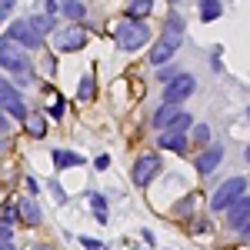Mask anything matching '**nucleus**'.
Masks as SVG:
<instances>
[{"label": "nucleus", "instance_id": "obj_24", "mask_svg": "<svg viewBox=\"0 0 250 250\" xmlns=\"http://www.w3.org/2000/svg\"><path fill=\"white\" fill-rule=\"evenodd\" d=\"M27 130H30V137H43L47 134V120L43 117H30L27 120Z\"/></svg>", "mask_w": 250, "mask_h": 250}, {"label": "nucleus", "instance_id": "obj_36", "mask_svg": "<svg viewBox=\"0 0 250 250\" xmlns=\"http://www.w3.org/2000/svg\"><path fill=\"white\" fill-rule=\"evenodd\" d=\"M170 3H177V0H170Z\"/></svg>", "mask_w": 250, "mask_h": 250}, {"label": "nucleus", "instance_id": "obj_35", "mask_svg": "<svg viewBox=\"0 0 250 250\" xmlns=\"http://www.w3.org/2000/svg\"><path fill=\"white\" fill-rule=\"evenodd\" d=\"M247 117H250V107H247Z\"/></svg>", "mask_w": 250, "mask_h": 250}, {"label": "nucleus", "instance_id": "obj_28", "mask_svg": "<svg viewBox=\"0 0 250 250\" xmlns=\"http://www.w3.org/2000/svg\"><path fill=\"white\" fill-rule=\"evenodd\" d=\"M80 244H83V250H107L100 240H94V237H80Z\"/></svg>", "mask_w": 250, "mask_h": 250}, {"label": "nucleus", "instance_id": "obj_12", "mask_svg": "<svg viewBox=\"0 0 250 250\" xmlns=\"http://www.w3.org/2000/svg\"><path fill=\"white\" fill-rule=\"evenodd\" d=\"M220 160H224V150H220V147H207L204 154L197 157V173L204 177V173L217 170V167H220Z\"/></svg>", "mask_w": 250, "mask_h": 250}, {"label": "nucleus", "instance_id": "obj_17", "mask_svg": "<svg viewBox=\"0 0 250 250\" xmlns=\"http://www.w3.org/2000/svg\"><path fill=\"white\" fill-rule=\"evenodd\" d=\"M150 10H154V0H134L127 14H130L134 20H144V17H150Z\"/></svg>", "mask_w": 250, "mask_h": 250}, {"label": "nucleus", "instance_id": "obj_8", "mask_svg": "<svg viewBox=\"0 0 250 250\" xmlns=\"http://www.w3.org/2000/svg\"><path fill=\"white\" fill-rule=\"evenodd\" d=\"M57 50L60 54H67V50H83V43H87V30L83 27H67V30H57Z\"/></svg>", "mask_w": 250, "mask_h": 250}, {"label": "nucleus", "instance_id": "obj_34", "mask_svg": "<svg viewBox=\"0 0 250 250\" xmlns=\"http://www.w3.org/2000/svg\"><path fill=\"white\" fill-rule=\"evenodd\" d=\"M34 250H54V247H34Z\"/></svg>", "mask_w": 250, "mask_h": 250}, {"label": "nucleus", "instance_id": "obj_27", "mask_svg": "<svg viewBox=\"0 0 250 250\" xmlns=\"http://www.w3.org/2000/svg\"><path fill=\"white\" fill-rule=\"evenodd\" d=\"M157 77L164 80V83H170V80L180 77V70H177V67H160V74H157Z\"/></svg>", "mask_w": 250, "mask_h": 250}, {"label": "nucleus", "instance_id": "obj_14", "mask_svg": "<svg viewBox=\"0 0 250 250\" xmlns=\"http://www.w3.org/2000/svg\"><path fill=\"white\" fill-rule=\"evenodd\" d=\"M197 10H200V20L204 23H213V20H220V14H224V3L220 0H200Z\"/></svg>", "mask_w": 250, "mask_h": 250}, {"label": "nucleus", "instance_id": "obj_11", "mask_svg": "<svg viewBox=\"0 0 250 250\" xmlns=\"http://www.w3.org/2000/svg\"><path fill=\"white\" fill-rule=\"evenodd\" d=\"M247 220H250V197H240L230 210H227V224H230L233 230H240Z\"/></svg>", "mask_w": 250, "mask_h": 250}, {"label": "nucleus", "instance_id": "obj_7", "mask_svg": "<svg viewBox=\"0 0 250 250\" xmlns=\"http://www.w3.org/2000/svg\"><path fill=\"white\" fill-rule=\"evenodd\" d=\"M177 47H180V37H177V34H164V37L154 43V50H150V63H154V67H164V63L177 54Z\"/></svg>", "mask_w": 250, "mask_h": 250}, {"label": "nucleus", "instance_id": "obj_3", "mask_svg": "<svg viewBox=\"0 0 250 250\" xmlns=\"http://www.w3.org/2000/svg\"><path fill=\"white\" fill-rule=\"evenodd\" d=\"M3 37L14 40L17 47H23V50H40V47H43V37L34 30V23H30V20H14V27H7V34H3Z\"/></svg>", "mask_w": 250, "mask_h": 250}, {"label": "nucleus", "instance_id": "obj_10", "mask_svg": "<svg viewBox=\"0 0 250 250\" xmlns=\"http://www.w3.org/2000/svg\"><path fill=\"white\" fill-rule=\"evenodd\" d=\"M180 114H184V110H180V104H164V107L154 114V120H150V124H154V130H170V124Z\"/></svg>", "mask_w": 250, "mask_h": 250}, {"label": "nucleus", "instance_id": "obj_13", "mask_svg": "<svg viewBox=\"0 0 250 250\" xmlns=\"http://www.w3.org/2000/svg\"><path fill=\"white\" fill-rule=\"evenodd\" d=\"M17 210H20V217H23L27 224H40V220H43V213H40V207H37V200H34V197L17 200Z\"/></svg>", "mask_w": 250, "mask_h": 250}, {"label": "nucleus", "instance_id": "obj_9", "mask_svg": "<svg viewBox=\"0 0 250 250\" xmlns=\"http://www.w3.org/2000/svg\"><path fill=\"white\" fill-rule=\"evenodd\" d=\"M0 94H3V114H7V117L14 114L17 120H23V124L30 120V114H27V107L20 104V94H14V87H10L7 80L0 83Z\"/></svg>", "mask_w": 250, "mask_h": 250}, {"label": "nucleus", "instance_id": "obj_16", "mask_svg": "<svg viewBox=\"0 0 250 250\" xmlns=\"http://www.w3.org/2000/svg\"><path fill=\"white\" fill-rule=\"evenodd\" d=\"M160 147L164 150H173V154H184L187 150V140L180 134H160Z\"/></svg>", "mask_w": 250, "mask_h": 250}, {"label": "nucleus", "instance_id": "obj_25", "mask_svg": "<svg viewBox=\"0 0 250 250\" xmlns=\"http://www.w3.org/2000/svg\"><path fill=\"white\" fill-rule=\"evenodd\" d=\"M0 250H14V230L0 227Z\"/></svg>", "mask_w": 250, "mask_h": 250}, {"label": "nucleus", "instance_id": "obj_1", "mask_svg": "<svg viewBox=\"0 0 250 250\" xmlns=\"http://www.w3.org/2000/svg\"><path fill=\"white\" fill-rule=\"evenodd\" d=\"M114 37H117V47H120V50H140V47L150 40V27H147L144 20L127 17L114 27Z\"/></svg>", "mask_w": 250, "mask_h": 250}, {"label": "nucleus", "instance_id": "obj_4", "mask_svg": "<svg viewBox=\"0 0 250 250\" xmlns=\"http://www.w3.org/2000/svg\"><path fill=\"white\" fill-rule=\"evenodd\" d=\"M0 63H3L7 74H20L23 80L30 77V63H27V57L17 54V50H14V40H7V37H3V43H0Z\"/></svg>", "mask_w": 250, "mask_h": 250}, {"label": "nucleus", "instance_id": "obj_20", "mask_svg": "<svg viewBox=\"0 0 250 250\" xmlns=\"http://www.w3.org/2000/svg\"><path fill=\"white\" fill-rule=\"evenodd\" d=\"M60 10H63V14H67L70 20H83V14H87L80 0H63V3H60Z\"/></svg>", "mask_w": 250, "mask_h": 250}, {"label": "nucleus", "instance_id": "obj_18", "mask_svg": "<svg viewBox=\"0 0 250 250\" xmlns=\"http://www.w3.org/2000/svg\"><path fill=\"white\" fill-rule=\"evenodd\" d=\"M90 210L100 224H107V200H104V193H90Z\"/></svg>", "mask_w": 250, "mask_h": 250}, {"label": "nucleus", "instance_id": "obj_5", "mask_svg": "<svg viewBox=\"0 0 250 250\" xmlns=\"http://www.w3.org/2000/svg\"><path fill=\"white\" fill-rule=\"evenodd\" d=\"M157 170H160V157H157V154H144V157H137L130 180H134L137 187H147V184L154 180V173H157Z\"/></svg>", "mask_w": 250, "mask_h": 250}, {"label": "nucleus", "instance_id": "obj_30", "mask_svg": "<svg viewBox=\"0 0 250 250\" xmlns=\"http://www.w3.org/2000/svg\"><path fill=\"white\" fill-rule=\"evenodd\" d=\"M50 190H54V197H57V200H67V193L60 190V184H57V180H54V184H50Z\"/></svg>", "mask_w": 250, "mask_h": 250}, {"label": "nucleus", "instance_id": "obj_15", "mask_svg": "<svg viewBox=\"0 0 250 250\" xmlns=\"http://www.w3.org/2000/svg\"><path fill=\"white\" fill-rule=\"evenodd\" d=\"M54 164H57L60 170H63V167H80V164H83V157L74 154V150H54Z\"/></svg>", "mask_w": 250, "mask_h": 250}, {"label": "nucleus", "instance_id": "obj_23", "mask_svg": "<svg viewBox=\"0 0 250 250\" xmlns=\"http://www.w3.org/2000/svg\"><path fill=\"white\" fill-rule=\"evenodd\" d=\"M164 34H177V37H184V17H180V14H170V17H167V27H164Z\"/></svg>", "mask_w": 250, "mask_h": 250}, {"label": "nucleus", "instance_id": "obj_33", "mask_svg": "<svg viewBox=\"0 0 250 250\" xmlns=\"http://www.w3.org/2000/svg\"><path fill=\"white\" fill-rule=\"evenodd\" d=\"M244 160H247V164H250V144H247V150H244Z\"/></svg>", "mask_w": 250, "mask_h": 250}, {"label": "nucleus", "instance_id": "obj_2", "mask_svg": "<svg viewBox=\"0 0 250 250\" xmlns=\"http://www.w3.org/2000/svg\"><path fill=\"white\" fill-rule=\"evenodd\" d=\"M240 197H247V180H244V177H230V180H224V184L213 190V197H210V210H213V213L230 210V207L237 204V200H240Z\"/></svg>", "mask_w": 250, "mask_h": 250}, {"label": "nucleus", "instance_id": "obj_19", "mask_svg": "<svg viewBox=\"0 0 250 250\" xmlns=\"http://www.w3.org/2000/svg\"><path fill=\"white\" fill-rule=\"evenodd\" d=\"M94 90H97V80H94V74H83V77H80L77 100H90V97H94Z\"/></svg>", "mask_w": 250, "mask_h": 250}, {"label": "nucleus", "instance_id": "obj_6", "mask_svg": "<svg viewBox=\"0 0 250 250\" xmlns=\"http://www.w3.org/2000/svg\"><path fill=\"white\" fill-rule=\"evenodd\" d=\"M197 90V80L190 74H180L177 80L167 83V90H164V104H180V100H187V97Z\"/></svg>", "mask_w": 250, "mask_h": 250}, {"label": "nucleus", "instance_id": "obj_21", "mask_svg": "<svg viewBox=\"0 0 250 250\" xmlns=\"http://www.w3.org/2000/svg\"><path fill=\"white\" fill-rule=\"evenodd\" d=\"M30 23H34V30H37L40 37H43V34H50V30L57 27V20L50 17V14H43V17H30Z\"/></svg>", "mask_w": 250, "mask_h": 250}, {"label": "nucleus", "instance_id": "obj_31", "mask_svg": "<svg viewBox=\"0 0 250 250\" xmlns=\"http://www.w3.org/2000/svg\"><path fill=\"white\" fill-rule=\"evenodd\" d=\"M94 164H97V170H107V167H110V157H97Z\"/></svg>", "mask_w": 250, "mask_h": 250}, {"label": "nucleus", "instance_id": "obj_32", "mask_svg": "<svg viewBox=\"0 0 250 250\" xmlns=\"http://www.w3.org/2000/svg\"><path fill=\"white\" fill-rule=\"evenodd\" d=\"M240 237H244V240H250V220L244 224V227H240Z\"/></svg>", "mask_w": 250, "mask_h": 250}, {"label": "nucleus", "instance_id": "obj_22", "mask_svg": "<svg viewBox=\"0 0 250 250\" xmlns=\"http://www.w3.org/2000/svg\"><path fill=\"white\" fill-rule=\"evenodd\" d=\"M190 127H193V117H190V114H180V117L170 124V134H180V137H184Z\"/></svg>", "mask_w": 250, "mask_h": 250}, {"label": "nucleus", "instance_id": "obj_26", "mask_svg": "<svg viewBox=\"0 0 250 250\" xmlns=\"http://www.w3.org/2000/svg\"><path fill=\"white\" fill-rule=\"evenodd\" d=\"M193 140H197V144H210V127H207V124L193 127Z\"/></svg>", "mask_w": 250, "mask_h": 250}, {"label": "nucleus", "instance_id": "obj_29", "mask_svg": "<svg viewBox=\"0 0 250 250\" xmlns=\"http://www.w3.org/2000/svg\"><path fill=\"white\" fill-rule=\"evenodd\" d=\"M14 3H17V0H0V14H3V20L10 17V10H14Z\"/></svg>", "mask_w": 250, "mask_h": 250}]
</instances>
